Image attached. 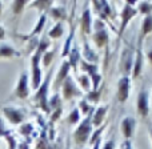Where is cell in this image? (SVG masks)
<instances>
[{
    "label": "cell",
    "mask_w": 152,
    "mask_h": 149,
    "mask_svg": "<svg viewBox=\"0 0 152 149\" xmlns=\"http://www.w3.org/2000/svg\"><path fill=\"white\" fill-rule=\"evenodd\" d=\"M5 39V28L0 24V40H4Z\"/></svg>",
    "instance_id": "47"
},
{
    "label": "cell",
    "mask_w": 152,
    "mask_h": 149,
    "mask_svg": "<svg viewBox=\"0 0 152 149\" xmlns=\"http://www.w3.org/2000/svg\"><path fill=\"white\" fill-rule=\"evenodd\" d=\"M151 33H152V15H147L143 17L140 31H139V37L137 39L144 41L148 35H151Z\"/></svg>",
    "instance_id": "22"
},
{
    "label": "cell",
    "mask_w": 152,
    "mask_h": 149,
    "mask_svg": "<svg viewBox=\"0 0 152 149\" xmlns=\"http://www.w3.org/2000/svg\"><path fill=\"white\" fill-rule=\"evenodd\" d=\"M92 132H94V125H92V113L83 118L80 121L76 129L72 133V139H74L75 144L77 147H83V145L88 144L89 139L92 136Z\"/></svg>",
    "instance_id": "4"
},
{
    "label": "cell",
    "mask_w": 152,
    "mask_h": 149,
    "mask_svg": "<svg viewBox=\"0 0 152 149\" xmlns=\"http://www.w3.org/2000/svg\"><path fill=\"white\" fill-rule=\"evenodd\" d=\"M27 5H29V1H27V0H15V1H12L11 3V11H12V15L13 16H20Z\"/></svg>",
    "instance_id": "28"
},
{
    "label": "cell",
    "mask_w": 152,
    "mask_h": 149,
    "mask_svg": "<svg viewBox=\"0 0 152 149\" xmlns=\"http://www.w3.org/2000/svg\"><path fill=\"white\" fill-rule=\"evenodd\" d=\"M91 39L94 41L95 47L97 49H104L110 44V33H108V27L100 19L94 20V32L91 35Z\"/></svg>",
    "instance_id": "5"
},
{
    "label": "cell",
    "mask_w": 152,
    "mask_h": 149,
    "mask_svg": "<svg viewBox=\"0 0 152 149\" xmlns=\"http://www.w3.org/2000/svg\"><path fill=\"white\" fill-rule=\"evenodd\" d=\"M105 126H107V124L104 123L102 126H100V128H96V131H94V132H92V136H91V139H89V141H88V144L91 145V147L95 144V142L97 141V140H100V139H102V134H103V132H104Z\"/></svg>",
    "instance_id": "39"
},
{
    "label": "cell",
    "mask_w": 152,
    "mask_h": 149,
    "mask_svg": "<svg viewBox=\"0 0 152 149\" xmlns=\"http://www.w3.org/2000/svg\"><path fill=\"white\" fill-rule=\"evenodd\" d=\"M135 53H136V44L135 43H126L120 53L119 60V71L121 72V76H132L135 63Z\"/></svg>",
    "instance_id": "3"
},
{
    "label": "cell",
    "mask_w": 152,
    "mask_h": 149,
    "mask_svg": "<svg viewBox=\"0 0 152 149\" xmlns=\"http://www.w3.org/2000/svg\"><path fill=\"white\" fill-rule=\"evenodd\" d=\"M120 149H134V147H132V141L131 140H124L120 145Z\"/></svg>",
    "instance_id": "44"
},
{
    "label": "cell",
    "mask_w": 152,
    "mask_h": 149,
    "mask_svg": "<svg viewBox=\"0 0 152 149\" xmlns=\"http://www.w3.org/2000/svg\"><path fill=\"white\" fill-rule=\"evenodd\" d=\"M136 4L137 3H135V1H124L123 3V8H121V12H120V27H119L118 33H116L119 40L123 37L129 21L139 13V11H137V8H136Z\"/></svg>",
    "instance_id": "6"
},
{
    "label": "cell",
    "mask_w": 152,
    "mask_h": 149,
    "mask_svg": "<svg viewBox=\"0 0 152 149\" xmlns=\"http://www.w3.org/2000/svg\"><path fill=\"white\" fill-rule=\"evenodd\" d=\"M55 1H50V0H37V1H29V5H32L34 8H36L37 11L42 13H48V11L53 7Z\"/></svg>",
    "instance_id": "25"
},
{
    "label": "cell",
    "mask_w": 152,
    "mask_h": 149,
    "mask_svg": "<svg viewBox=\"0 0 152 149\" xmlns=\"http://www.w3.org/2000/svg\"><path fill=\"white\" fill-rule=\"evenodd\" d=\"M84 149H88V148H84Z\"/></svg>",
    "instance_id": "52"
},
{
    "label": "cell",
    "mask_w": 152,
    "mask_h": 149,
    "mask_svg": "<svg viewBox=\"0 0 152 149\" xmlns=\"http://www.w3.org/2000/svg\"><path fill=\"white\" fill-rule=\"evenodd\" d=\"M47 16H50V17L53 19V20H56V23H59V21H60V23H63L64 20H67V19H68L66 7H61V5H55V4H53V7L48 11Z\"/></svg>",
    "instance_id": "21"
},
{
    "label": "cell",
    "mask_w": 152,
    "mask_h": 149,
    "mask_svg": "<svg viewBox=\"0 0 152 149\" xmlns=\"http://www.w3.org/2000/svg\"><path fill=\"white\" fill-rule=\"evenodd\" d=\"M79 67H80V69L84 73L88 75L91 78L94 77V76L99 75V65H97V64H91V63H87V61L81 60Z\"/></svg>",
    "instance_id": "26"
},
{
    "label": "cell",
    "mask_w": 152,
    "mask_h": 149,
    "mask_svg": "<svg viewBox=\"0 0 152 149\" xmlns=\"http://www.w3.org/2000/svg\"><path fill=\"white\" fill-rule=\"evenodd\" d=\"M91 5L94 7L92 9L95 11L97 19L103 20L105 24H108L113 29L112 23L116 21V17H118L115 3L113 1H91Z\"/></svg>",
    "instance_id": "2"
},
{
    "label": "cell",
    "mask_w": 152,
    "mask_h": 149,
    "mask_svg": "<svg viewBox=\"0 0 152 149\" xmlns=\"http://www.w3.org/2000/svg\"><path fill=\"white\" fill-rule=\"evenodd\" d=\"M80 61H81V51L77 44H74L71 48V52L68 55V63L71 64L72 68L76 69L77 65L80 64Z\"/></svg>",
    "instance_id": "24"
},
{
    "label": "cell",
    "mask_w": 152,
    "mask_h": 149,
    "mask_svg": "<svg viewBox=\"0 0 152 149\" xmlns=\"http://www.w3.org/2000/svg\"><path fill=\"white\" fill-rule=\"evenodd\" d=\"M35 149H52V145L50 144V139H48V136H47L45 132L40 134V137L36 140Z\"/></svg>",
    "instance_id": "32"
},
{
    "label": "cell",
    "mask_w": 152,
    "mask_h": 149,
    "mask_svg": "<svg viewBox=\"0 0 152 149\" xmlns=\"http://www.w3.org/2000/svg\"><path fill=\"white\" fill-rule=\"evenodd\" d=\"M144 41L137 39L136 41V53H135V63H134V69H132V76L131 78L140 77L143 72V67H144Z\"/></svg>",
    "instance_id": "13"
},
{
    "label": "cell",
    "mask_w": 152,
    "mask_h": 149,
    "mask_svg": "<svg viewBox=\"0 0 152 149\" xmlns=\"http://www.w3.org/2000/svg\"><path fill=\"white\" fill-rule=\"evenodd\" d=\"M5 140H7L8 142V149H18V142H16L15 137H13L12 132H11L10 134H7L5 136Z\"/></svg>",
    "instance_id": "41"
},
{
    "label": "cell",
    "mask_w": 152,
    "mask_h": 149,
    "mask_svg": "<svg viewBox=\"0 0 152 149\" xmlns=\"http://www.w3.org/2000/svg\"><path fill=\"white\" fill-rule=\"evenodd\" d=\"M71 68H72V67H71V64L68 63V60H64L63 63L60 64L59 71H58V73H56V77H55V80H53V91H55V92L60 91L63 83L66 81V78L69 76Z\"/></svg>",
    "instance_id": "15"
},
{
    "label": "cell",
    "mask_w": 152,
    "mask_h": 149,
    "mask_svg": "<svg viewBox=\"0 0 152 149\" xmlns=\"http://www.w3.org/2000/svg\"><path fill=\"white\" fill-rule=\"evenodd\" d=\"M66 121L68 125H79V124H80L81 115H80V112H79V108H74V109L69 112V115L67 116Z\"/></svg>",
    "instance_id": "31"
},
{
    "label": "cell",
    "mask_w": 152,
    "mask_h": 149,
    "mask_svg": "<svg viewBox=\"0 0 152 149\" xmlns=\"http://www.w3.org/2000/svg\"><path fill=\"white\" fill-rule=\"evenodd\" d=\"M108 109H110V105L104 104L102 107L95 108V110L92 112V125L95 128H100V126L104 124L105 121V115H107Z\"/></svg>",
    "instance_id": "18"
},
{
    "label": "cell",
    "mask_w": 152,
    "mask_h": 149,
    "mask_svg": "<svg viewBox=\"0 0 152 149\" xmlns=\"http://www.w3.org/2000/svg\"><path fill=\"white\" fill-rule=\"evenodd\" d=\"M21 56L20 52L15 49L12 45H10L8 43H1L0 44V60L1 59H11V57H19Z\"/></svg>",
    "instance_id": "23"
},
{
    "label": "cell",
    "mask_w": 152,
    "mask_h": 149,
    "mask_svg": "<svg viewBox=\"0 0 152 149\" xmlns=\"http://www.w3.org/2000/svg\"><path fill=\"white\" fill-rule=\"evenodd\" d=\"M116 148V142H115V139H110L107 141H104V144L102 145L100 149H115Z\"/></svg>",
    "instance_id": "43"
},
{
    "label": "cell",
    "mask_w": 152,
    "mask_h": 149,
    "mask_svg": "<svg viewBox=\"0 0 152 149\" xmlns=\"http://www.w3.org/2000/svg\"><path fill=\"white\" fill-rule=\"evenodd\" d=\"M52 73H53V68H51L50 71H48V73L45 75L44 81H43L42 85L39 86V89L36 91V93H35V96H34V100H32V101L36 104V107L39 108L42 112H44L45 115H51V109H50V105H48V100H50L48 92H50Z\"/></svg>",
    "instance_id": "1"
},
{
    "label": "cell",
    "mask_w": 152,
    "mask_h": 149,
    "mask_svg": "<svg viewBox=\"0 0 152 149\" xmlns=\"http://www.w3.org/2000/svg\"><path fill=\"white\" fill-rule=\"evenodd\" d=\"M100 148H102V139L97 140V141L95 142L94 145H92V148H91V149H100Z\"/></svg>",
    "instance_id": "48"
},
{
    "label": "cell",
    "mask_w": 152,
    "mask_h": 149,
    "mask_svg": "<svg viewBox=\"0 0 152 149\" xmlns=\"http://www.w3.org/2000/svg\"><path fill=\"white\" fill-rule=\"evenodd\" d=\"M76 81H77L79 88H80L83 92L88 93L89 91H92V81H91V77H89L88 75H86V73L79 75L77 77H76Z\"/></svg>",
    "instance_id": "27"
},
{
    "label": "cell",
    "mask_w": 152,
    "mask_h": 149,
    "mask_svg": "<svg viewBox=\"0 0 152 149\" xmlns=\"http://www.w3.org/2000/svg\"><path fill=\"white\" fill-rule=\"evenodd\" d=\"M136 113L143 118H145L150 116V92L145 86H143L139 91L136 97Z\"/></svg>",
    "instance_id": "10"
},
{
    "label": "cell",
    "mask_w": 152,
    "mask_h": 149,
    "mask_svg": "<svg viewBox=\"0 0 152 149\" xmlns=\"http://www.w3.org/2000/svg\"><path fill=\"white\" fill-rule=\"evenodd\" d=\"M68 23H69V33L68 37L66 39L63 45V49H61V57H66V56L69 55L71 52V48L74 45V37H75V24H74V9H72V13L68 17Z\"/></svg>",
    "instance_id": "17"
},
{
    "label": "cell",
    "mask_w": 152,
    "mask_h": 149,
    "mask_svg": "<svg viewBox=\"0 0 152 149\" xmlns=\"http://www.w3.org/2000/svg\"><path fill=\"white\" fill-rule=\"evenodd\" d=\"M137 11H139V13H142V15L147 16V15H152V3L151 1H140L137 3Z\"/></svg>",
    "instance_id": "37"
},
{
    "label": "cell",
    "mask_w": 152,
    "mask_h": 149,
    "mask_svg": "<svg viewBox=\"0 0 152 149\" xmlns=\"http://www.w3.org/2000/svg\"><path fill=\"white\" fill-rule=\"evenodd\" d=\"M18 149H29V142L28 141L20 142V144H18Z\"/></svg>",
    "instance_id": "46"
},
{
    "label": "cell",
    "mask_w": 152,
    "mask_h": 149,
    "mask_svg": "<svg viewBox=\"0 0 152 149\" xmlns=\"http://www.w3.org/2000/svg\"><path fill=\"white\" fill-rule=\"evenodd\" d=\"M61 115H63V107L61 108H58V109H55V110H52L51 112V117H50V126L52 128V125L55 123H58L59 120H60V117H61Z\"/></svg>",
    "instance_id": "40"
},
{
    "label": "cell",
    "mask_w": 152,
    "mask_h": 149,
    "mask_svg": "<svg viewBox=\"0 0 152 149\" xmlns=\"http://www.w3.org/2000/svg\"><path fill=\"white\" fill-rule=\"evenodd\" d=\"M3 8H4V3L0 1V17H1V15H3Z\"/></svg>",
    "instance_id": "50"
},
{
    "label": "cell",
    "mask_w": 152,
    "mask_h": 149,
    "mask_svg": "<svg viewBox=\"0 0 152 149\" xmlns=\"http://www.w3.org/2000/svg\"><path fill=\"white\" fill-rule=\"evenodd\" d=\"M64 35V25L63 23H55V25L48 31V37L50 39H53V40H59L61 36Z\"/></svg>",
    "instance_id": "29"
},
{
    "label": "cell",
    "mask_w": 152,
    "mask_h": 149,
    "mask_svg": "<svg viewBox=\"0 0 152 149\" xmlns=\"http://www.w3.org/2000/svg\"><path fill=\"white\" fill-rule=\"evenodd\" d=\"M42 53L35 52L31 56V88L37 91L43 83V73H42Z\"/></svg>",
    "instance_id": "7"
},
{
    "label": "cell",
    "mask_w": 152,
    "mask_h": 149,
    "mask_svg": "<svg viewBox=\"0 0 152 149\" xmlns=\"http://www.w3.org/2000/svg\"><path fill=\"white\" fill-rule=\"evenodd\" d=\"M32 132H34V125H32L31 123L21 124V125H20V128H19V133H20L21 136L27 137V140H26V141H28V142H31V141H32V139H31V136H32Z\"/></svg>",
    "instance_id": "34"
},
{
    "label": "cell",
    "mask_w": 152,
    "mask_h": 149,
    "mask_svg": "<svg viewBox=\"0 0 152 149\" xmlns=\"http://www.w3.org/2000/svg\"><path fill=\"white\" fill-rule=\"evenodd\" d=\"M48 105H50V109L51 112L58 108H61L63 107V99H61L60 93L59 92H53L52 96H50V100H48Z\"/></svg>",
    "instance_id": "30"
},
{
    "label": "cell",
    "mask_w": 152,
    "mask_h": 149,
    "mask_svg": "<svg viewBox=\"0 0 152 149\" xmlns=\"http://www.w3.org/2000/svg\"><path fill=\"white\" fill-rule=\"evenodd\" d=\"M29 92H31V83H29V75L28 72L23 71L19 75L18 83H16V88L13 91V97L19 100H27L29 97Z\"/></svg>",
    "instance_id": "9"
},
{
    "label": "cell",
    "mask_w": 152,
    "mask_h": 149,
    "mask_svg": "<svg viewBox=\"0 0 152 149\" xmlns=\"http://www.w3.org/2000/svg\"><path fill=\"white\" fill-rule=\"evenodd\" d=\"M60 92H61L60 96H61V99H63V101H71L75 97L84 96V92L79 88V85L75 83L74 77H72L71 75H69L68 77L66 78V81L63 83V85H61V88H60Z\"/></svg>",
    "instance_id": "8"
},
{
    "label": "cell",
    "mask_w": 152,
    "mask_h": 149,
    "mask_svg": "<svg viewBox=\"0 0 152 149\" xmlns=\"http://www.w3.org/2000/svg\"><path fill=\"white\" fill-rule=\"evenodd\" d=\"M55 49L52 51H47L45 53H43L42 56V64L44 65V68H50L51 64L53 63V60H55Z\"/></svg>",
    "instance_id": "36"
},
{
    "label": "cell",
    "mask_w": 152,
    "mask_h": 149,
    "mask_svg": "<svg viewBox=\"0 0 152 149\" xmlns=\"http://www.w3.org/2000/svg\"><path fill=\"white\" fill-rule=\"evenodd\" d=\"M148 134H150V139H151V142H152V125L148 126Z\"/></svg>",
    "instance_id": "49"
},
{
    "label": "cell",
    "mask_w": 152,
    "mask_h": 149,
    "mask_svg": "<svg viewBox=\"0 0 152 149\" xmlns=\"http://www.w3.org/2000/svg\"><path fill=\"white\" fill-rule=\"evenodd\" d=\"M121 133L124 136V140H131L136 131V120L132 116H126L120 123Z\"/></svg>",
    "instance_id": "16"
},
{
    "label": "cell",
    "mask_w": 152,
    "mask_h": 149,
    "mask_svg": "<svg viewBox=\"0 0 152 149\" xmlns=\"http://www.w3.org/2000/svg\"><path fill=\"white\" fill-rule=\"evenodd\" d=\"M47 13H42V15L39 16V20H37L36 25H35V28L32 29L31 32H29L27 36L23 37V40H26V41H28L29 39H34V37H37V35L42 33V31H44V25L47 24Z\"/></svg>",
    "instance_id": "20"
},
{
    "label": "cell",
    "mask_w": 152,
    "mask_h": 149,
    "mask_svg": "<svg viewBox=\"0 0 152 149\" xmlns=\"http://www.w3.org/2000/svg\"><path fill=\"white\" fill-rule=\"evenodd\" d=\"M50 47H51V39L48 36H45V35H43V36H40V39H39V45H37L36 52H39L43 55V53L47 52Z\"/></svg>",
    "instance_id": "35"
},
{
    "label": "cell",
    "mask_w": 152,
    "mask_h": 149,
    "mask_svg": "<svg viewBox=\"0 0 152 149\" xmlns=\"http://www.w3.org/2000/svg\"><path fill=\"white\" fill-rule=\"evenodd\" d=\"M80 51H81V56L84 57V61L91 63V64L97 63V60H99V55H97V52H95V49L89 45V43L87 41V40L83 41V45H81Z\"/></svg>",
    "instance_id": "19"
},
{
    "label": "cell",
    "mask_w": 152,
    "mask_h": 149,
    "mask_svg": "<svg viewBox=\"0 0 152 149\" xmlns=\"http://www.w3.org/2000/svg\"><path fill=\"white\" fill-rule=\"evenodd\" d=\"M94 110H95V108L92 107V105L89 104L86 99H81L80 100V102H79V112H80L81 116H84V117H86V116L91 115Z\"/></svg>",
    "instance_id": "33"
},
{
    "label": "cell",
    "mask_w": 152,
    "mask_h": 149,
    "mask_svg": "<svg viewBox=\"0 0 152 149\" xmlns=\"http://www.w3.org/2000/svg\"><path fill=\"white\" fill-rule=\"evenodd\" d=\"M66 149H69V141L67 142V145H66Z\"/></svg>",
    "instance_id": "51"
},
{
    "label": "cell",
    "mask_w": 152,
    "mask_h": 149,
    "mask_svg": "<svg viewBox=\"0 0 152 149\" xmlns=\"http://www.w3.org/2000/svg\"><path fill=\"white\" fill-rule=\"evenodd\" d=\"M3 115L7 118V121L12 125H21L26 120V110L23 108L16 107H4L3 108Z\"/></svg>",
    "instance_id": "14"
},
{
    "label": "cell",
    "mask_w": 152,
    "mask_h": 149,
    "mask_svg": "<svg viewBox=\"0 0 152 149\" xmlns=\"http://www.w3.org/2000/svg\"><path fill=\"white\" fill-rule=\"evenodd\" d=\"M131 83H132V78L129 76H121L118 80V84H116V100L120 104H124L129 99Z\"/></svg>",
    "instance_id": "11"
},
{
    "label": "cell",
    "mask_w": 152,
    "mask_h": 149,
    "mask_svg": "<svg viewBox=\"0 0 152 149\" xmlns=\"http://www.w3.org/2000/svg\"><path fill=\"white\" fill-rule=\"evenodd\" d=\"M144 57H145V60H147L148 63H150V65L152 67V48H150V49H147V52H145Z\"/></svg>",
    "instance_id": "45"
},
{
    "label": "cell",
    "mask_w": 152,
    "mask_h": 149,
    "mask_svg": "<svg viewBox=\"0 0 152 149\" xmlns=\"http://www.w3.org/2000/svg\"><path fill=\"white\" fill-rule=\"evenodd\" d=\"M151 102H152V99H151Z\"/></svg>",
    "instance_id": "53"
},
{
    "label": "cell",
    "mask_w": 152,
    "mask_h": 149,
    "mask_svg": "<svg viewBox=\"0 0 152 149\" xmlns=\"http://www.w3.org/2000/svg\"><path fill=\"white\" fill-rule=\"evenodd\" d=\"M89 3H86L81 12V17H80V31L81 35L84 37L86 36H91L94 32V20H92V11L89 8Z\"/></svg>",
    "instance_id": "12"
},
{
    "label": "cell",
    "mask_w": 152,
    "mask_h": 149,
    "mask_svg": "<svg viewBox=\"0 0 152 149\" xmlns=\"http://www.w3.org/2000/svg\"><path fill=\"white\" fill-rule=\"evenodd\" d=\"M100 93H102V88H99L97 91H89L86 94V100L89 104H97L100 101Z\"/></svg>",
    "instance_id": "38"
},
{
    "label": "cell",
    "mask_w": 152,
    "mask_h": 149,
    "mask_svg": "<svg viewBox=\"0 0 152 149\" xmlns=\"http://www.w3.org/2000/svg\"><path fill=\"white\" fill-rule=\"evenodd\" d=\"M10 133H11V131L10 129H7L4 121H3L1 117H0V137H5L7 134H10Z\"/></svg>",
    "instance_id": "42"
}]
</instances>
